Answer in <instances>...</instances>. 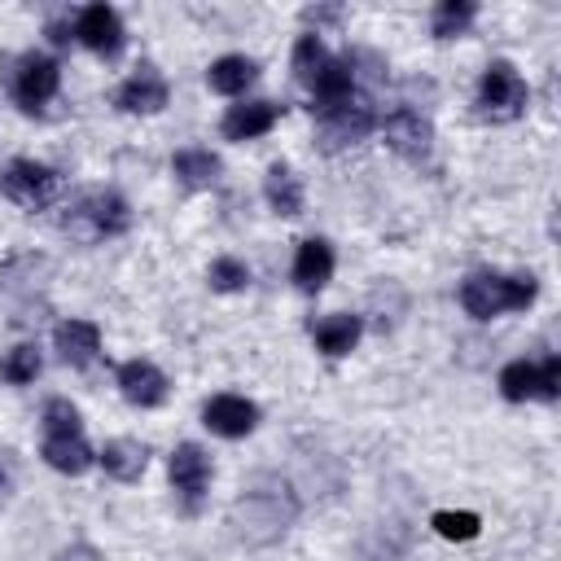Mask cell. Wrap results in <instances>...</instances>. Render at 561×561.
<instances>
[{"label": "cell", "instance_id": "obj_1", "mask_svg": "<svg viewBox=\"0 0 561 561\" xmlns=\"http://www.w3.org/2000/svg\"><path fill=\"white\" fill-rule=\"evenodd\" d=\"M294 79L311 92L316 110H324V105H333V101L355 92V61L351 57H333L324 48V39L307 31V35L294 39Z\"/></svg>", "mask_w": 561, "mask_h": 561}, {"label": "cell", "instance_id": "obj_2", "mask_svg": "<svg viewBox=\"0 0 561 561\" xmlns=\"http://www.w3.org/2000/svg\"><path fill=\"white\" fill-rule=\"evenodd\" d=\"M539 294V280L526 272L508 276V272H473L465 276L460 285V307L473 316V320H495L504 311H526Z\"/></svg>", "mask_w": 561, "mask_h": 561}, {"label": "cell", "instance_id": "obj_3", "mask_svg": "<svg viewBox=\"0 0 561 561\" xmlns=\"http://www.w3.org/2000/svg\"><path fill=\"white\" fill-rule=\"evenodd\" d=\"M373 127H377V110H373V101L359 96V92H351V96H342V101L316 110V145H320L324 153H337V149H346V145H359Z\"/></svg>", "mask_w": 561, "mask_h": 561}, {"label": "cell", "instance_id": "obj_4", "mask_svg": "<svg viewBox=\"0 0 561 561\" xmlns=\"http://www.w3.org/2000/svg\"><path fill=\"white\" fill-rule=\"evenodd\" d=\"M127 224H131V206H127L114 188H101V193L79 197V202L70 206V215L61 219V228H66L75 241H83V245H92V241H101V237H118V232H127Z\"/></svg>", "mask_w": 561, "mask_h": 561}, {"label": "cell", "instance_id": "obj_5", "mask_svg": "<svg viewBox=\"0 0 561 561\" xmlns=\"http://www.w3.org/2000/svg\"><path fill=\"white\" fill-rule=\"evenodd\" d=\"M500 394L508 403H526V399H543L552 403L561 394V359L543 355V359H513L500 368Z\"/></svg>", "mask_w": 561, "mask_h": 561}, {"label": "cell", "instance_id": "obj_6", "mask_svg": "<svg viewBox=\"0 0 561 561\" xmlns=\"http://www.w3.org/2000/svg\"><path fill=\"white\" fill-rule=\"evenodd\" d=\"M526 79L508 66V61H491L482 70V83H478V110L491 118V123H508L526 110Z\"/></svg>", "mask_w": 561, "mask_h": 561}, {"label": "cell", "instance_id": "obj_7", "mask_svg": "<svg viewBox=\"0 0 561 561\" xmlns=\"http://www.w3.org/2000/svg\"><path fill=\"white\" fill-rule=\"evenodd\" d=\"M0 193L26 210H44L57 197V171L35 158H13L0 175Z\"/></svg>", "mask_w": 561, "mask_h": 561}, {"label": "cell", "instance_id": "obj_8", "mask_svg": "<svg viewBox=\"0 0 561 561\" xmlns=\"http://www.w3.org/2000/svg\"><path fill=\"white\" fill-rule=\"evenodd\" d=\"M61 88V66L48 57V53H26L18 57V70H13V101L22 110H44Z\"/></svg>", "mask_w": 561, "mask_h": 561}, {"label": "cell", "instance_id": "obj_9", "mask_svg": "<svg viewBox=\"0 0 561 561\" xmlns=\"http://www.w3.org/2000/svg\"><path fill=\"white\" fill-rule=\"evenodd\" d=\"M381 136H386V145H390L399 158H408V162L430 158V145H434V127H430V118L416 114V110H408V105L381 118Z\"/></svg>", "mask_w": 561, "mask_h": 561}, {"label": "cell", "instance_id": "obj_10", "mask_svg": "<svg viewBox=\"0 0 561 561\" xmlns=\"http://www.w3.org/2000/svg\"><path fill=\"white\" fill-rule=\"evenodd\" d=\"M202 425L219 438H245L259 425V408L245 394H210L202 403Z\"/></svg>", "mask_w": 561, "mask_h": 561}, {"label": "cell", "instance_id": "obj_11", "mask_svg": "<svg viewBox=\"0 0 561 561\" xmlns=\"http://www.w3.org/2000/svg\"><path fill=\"white\" fill-rule=\"evenodd\" d=\"M232 513H245V526H241V535L245 539H272V535H280L285 526H289V517H294V508L285 504L280 508V495H272V491H245L241 500H237V508Z\"/></svg>", "mask_w": 561, "mask_h": 561}, {"label": "cell", "instance_id": "obj_12", "mask_svg": "<svg viewBox=\"0 0 561 561\" xmlns=\"http://www.w3.org/2000/svg\"><path fill=\"white\" fill-rule=\"evenodd\" d=\"M75 39L101 57H114L123 48V18L110 4H83L75 18Z\"/></svg>", "mask_w": 561, "mask_h": 561}, {"label": "cell", "instance_id": "obj_13", "mask_svg": "<svg viewBox=\"0 0 561 561\" xmlns=\"http://www.w3.org/2000/svg\"><path fill=\"white\" fill-rule=\"evenodd\" d=\"M167 96H171L167 79H162L153 66H140L131 79H123V88L114 92V105H118L123 114H158V110L167 105Z\"/></svg>", "mask_w": 561, "mask_h": 561}, {"label": "cell", "instance_id": "obj_14", "mask_svg": "<svg viewBox=\"0 0 561 561\" xmlns=\"http://www.w3.org/2000/svg\"><path fill=\"white\" fill-rule=\"evenodd\" d=\"M118 390L131 408H158L167 399V373L149 359H127L118 364Z\"/></svg>", "mask_w": 561, "mask_h": 561}, {"label": "cell", "instance_id": "obj_15", "mask_svg": "<svg viewBox=\"0 0 561 561\" xmlns=\"http://www.w3.org/2000/svg\"><path fill=\"white\" fill-rule=\"evenodd\" d=\"M171 482H175V491L184 495V504L197 508V500H202L206 486H210V456H206L197 443H180V447L171 451Z\"/></svg>", "mask_w": 561, "mask_h": 561}, {"label": "cell", "instance_id": "obj_16", "mask_svg": "<svg viewBox=\"0 0 561 561\" xmlns=\"http://www.w3.org/2000/svg\"><path fill=\"white\" fill-rule=\"evenodd\" d=\"M276 118H280L276 101H241V105H228L219 131L228 140H259V136H267L276 127Z\"/></svg>", "mask_w": 561, "mask_h": 561}, {"label": "cell", "instance_id": "obj_17", "mask_svg": "<svg viewBox=\"0 0 561 561\" xmlns=\"http://www.w3.org/2000/svg\"><path fill=\"white\" fill-rule=\"evenodd\" d=\"M53 346L70 368H88L101 355V329L92 320H61L53 329Z\"/></svg>", "mask_w": 561, "mask_h": 561}, {"label": "cell", "instance_id": "obj_18", "mask_svg": "<svg viewBox=\"0 0 561 561\" xmlns=\"http://www.w3.org/2000/svg\"><path fill=\"white\" fill-rule=\"evenodd\" d=\"M333 276V245L324 237H307L294 254V285L302 294H320Z\"/></svg>", "mask_w": 561, "mask_h": 561}, {"label": "cell", "instance_id": "obj_19", "mask_svg": "<svg viewBox=\"0 0 561 561\" xmlns=\"http://www.w3.org/2000/svg\"><path fill=\"white\" fill-rule=\"evenodd\" d=\"M39 456L48 460V469H57V473H70V478H79L92 460H96V451L88 447V438H83V430L79 434H44V447H39Z\"/></svg>", "mask_w": 561, "mask_h": 561}, {"label": "cell", "instance_id": "obj_20", "mask_svg": "<svg viewBox=\"0 0 561 561\" xmlns=\"http://www.w3.org/2000/svg\"><path fill=\"white\" fill-rule=\"evenodd\" d=\"M359 333H364V320L351 316V311H337V316H324V320L311 324V337H316V346L324 355H351Z\"/></svg>", "mask_w": 561, "mask_h": 561}, {"label": "cell", "instance_id": "obj_21", "mask_svg": "<svg viewBox=\"0 0 561 561\" xmlns=\"http://www.w3.org/2000/svg\"><path fill=\"white\" fill-rule=\"evenodd\" d=\"M96 460L105 465L110 478H118V482H136V478L145 473V465H149V451H145V443H136V438H110V443L101 447Z\"/></svg>", "mask_w": 561, "mask_h": 561}, {"label": "cell", "instance_id": "obj_22", "mask_svg": "<svg viewBox=\"0 0 561 561\" xmlns=\"http://www.w3.org/2000/svg\"><path fill=\"white\" fill-rule=\"evenodd\" d=\"M254 75H259V66H254L250 57H241V53H228V57L210 61V70H206V83H210V92H219V96H241V92L254 83Z\"/></svg>", "mask_w": 561, "mask_h": 561}, {"label": "cell", "instance_id": "obj_23", "mask_svg": "<svg viewBox=\"0 0 561 561\" xmlns=\"http://www.w3.org/2000/svg\"><path fill=\"white\" fill-rule=\"evenodd\" d=\"M171 171H175V180H180L184 188H210V184L219 180L224 162H219L210 149H180V153L171 158Z\"/></svg>", "mask_w": 561, "mask_h": 561}, {"label": "cell", "instance_id": "obj_24", "mask_svg": "<svg viewBox=\"0 0 561 561\" xmlns=\"http://www.w3.org/2000/svg\"><path fill=\"white\" fill-rule=\"evenodd\" d=\"M263 197H267V206L276 210V215H302V184H298V175L289 171V167H272L267 171V180H263Z\"/></svg>", "mask_w": 561, "mask_h": 561}, {"label": "cell", "instance_id": "obj_25", "mask_svg": "<svg viewBox=\"0 0 561 561\" xmlns=\"http://www.w3.org/2000/svg\"><path fill=\"white\" fill-rule=\"evenodd\" d=\"M473 18H478V9L469 0H438L434 13H430V31L438 39H456V35H465L473 26Z\"/></svg>", "mask_w": 561, "mask_h": 561}, {"label": "cell", "instance_id": "obj_26", "mask_svg": "<svg viewBox=\"0 0 561 561\" xmlns=\"http://www.w3.org/2000/svg\"><path fill=\"white\" fill-rule=\"evenodd\" d=\"M39 368H44L39 346H35V342H22V346H13V351L4 355L0 377H4V381H13V386H26V381H35V377H39Z\"/></svg>", "mask_w": 561, "mask_h": 561}, {"label": "cell", "instance_id": "obj_27", "mask_svg": "<svg viewBox=\"0 0 561 561\" xmlns=\"http://www.w3.org/2000/svg\"><path fill=\"white\" fill-rule=\"evenodd\" d=\"M206 280H210V289L215 294H237V289H245L250 285V267L241 263V259H215L210 263V272H206Z\"/></svg>", "mask_w": 561, "mask_h": 561}, {"label": "cell", "instance_id": "obj_28", "mask_svg": "<svg viewBox=\"0 0 561 561\" xmlns=\"http://www.w3.org/2000/svg\"><path fill=\"white\" fill-rule=\"evenodd\" d=\"M83 421H79V408L70 399H48L44 403V434H79Z\"/></svg>", "mask_w": 561, "mask_h": 561}, {"label": "cell", "instance_id": "obj_29", "mask_svg": "<svg viewBox=\"0 0 561 561\" xmlns=\"http://www.w3.org/2000/svg\"><path fill=\"white\" fill-rule=\"evenodd\" d=\"M430 526H434V530H438L443 539H473V535L482 530L478 513H451V508L434 513V517H430Z\"/></svg>", "mask_w": 561, "mask_h": 561}, {"label": "cell", "instance_id": "obj_30", "mask_svg": "<svg viewBox=\"0 0 561 561\" xmlns=\"http://www.w3.org/2000/svg\"><path fill=\"white\" fill-rule=\"evenodd\" d=\"M9 491H13V473H9V465L0 460V504L9 500Z\"/></svg>", "mask_w": 561, "mask_h": 561}]
</instances>
